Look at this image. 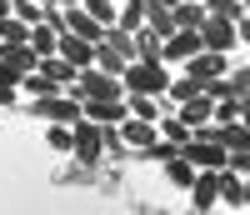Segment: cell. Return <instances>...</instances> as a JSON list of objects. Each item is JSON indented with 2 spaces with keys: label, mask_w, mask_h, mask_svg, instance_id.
<instances>
[{
  "label": "cell",
  "mask_w": 250,
  "mask_h": 215,
  "mask_svg": "<svg viewBox=\"0 0 250 215\" xmlns=\"http://www.w3.org/2000/svg\"><path fill=\"white\" fill-rule=\"evenodd\" d=\"M120 85H125V95H165L170 70H165V60H130L120 70Z\"/></svg>",
  "instance_id": "1"
},
{
  "label": "cell",
  "mask_w": 250,
  "mask_h": 215,
  "mask_svg": "<svg viewBox=\"0 0 250 215\" xmlns=\"http://www.w3.org/2000/svg\"><path fill=\"white\" fill-rule=\"evenodd\" d=\"M70 95H80V100H115V95H125V85H120V75H110V70L85 65V70H75Z\"/></svg>",
  "instance_id": "2"
},
{
  "label": "cell",
  "mask_w": 250,
  "mask_h": 215,
  "mask_svg": "<svg viewBox=\"0 0 250 215\" xmlns=\"http://www.w3.org/2000/svg\"><path fill=\"white\" fill-rule=\"evenodd\" d=\"M30 115H35V120H65V125H75L85 110H80V95H65V90H55V95H35Z\"/></svg>",
  "instance_id": "3"
},
{
  "label": "cell",
  "mask_w": 250,
  "mask_h": 215,
  "mask_svg": "<svg viewBox=\"0 0 250 215\" xmlns=\"http://www.w3.org/2000/svg\"><path fill=\"white\" fill-rule=\"evenodd\" d=\"M235 20H220V15H205V25H200V45L205 50H220V55H230L235 50Z\"/></svg>",
  "instance_id": "4"
},
{
  "label": "cell",
  "mask_w": 250,
  "mask_h": 215,
  "mask_svg": "<svg viewBox=\"0 0 250 215\" xmlns=\"http://www.w3.org/2000/svg\"><path fill=\"white\" fill-rule=\"evenodd\" d=\"M180 155L190 160L195 170H220L225 160H230V155H225L215 140H200V135H190V140H185V145H180Z\"/></svg>",
  "instance_id": "5"
},
{
  "label": "cell",
  "mask_w": 250,
  "mask_h": 215,
  "mask_svg": "<svg viewBox=\"0 0 250 215\" xmlns=\"http://www.w3.org/2000/svg\"><path fill=\"white\" fill-rule=\"evenodd\" d=\"M70 150H75V160L95 165V160H100V150H105V140H100V125L80 115V120H75V145H70Z\"/></svg>",
  "instance_id": "6"
},
{
  "label": "cell",
  "mask_w": 250,
  "mask_h": 215,
  "mask_svg": "<svg viewBox=\"0 0 250 215\" xmlns=\"http://www.w3.org/2000/svg\"><path fill=\"white\" fill-rule=\"evenodd\" d=\"M55 55H65L70 65H75V70H85V65H95V45H90V40H80V35H75L70 25L60 30V50H55Z\"/></svg>",
  "instance_id": "7"
},
{
  "label": "cell",
  "mask_w": 250,
  "mask_h": 215,
  "mask_svg": "<svg viewBox=\"0 0 250 215\" xmlns=\"http://www.w3.org/2000/svg\"><path fill=\"white\" fill-rule=\"evenodd\" d=\"M190 205H195V210L220 205V175H215V170H195V180H190Z\"/></svg>",
  "instance_id": "8"
},
{
  "label": "cell",
  "mask_w": 250,
  "mask_h": 215,
  "mask_svg": "<svg viewBox=\"0 0 250 215\" xmlns=\"http://www.w3.org/2000/svg\"><path fill=\"white\" fill-rule=\"evenodd\" d=\"M0 65H10L15 75H30L40 65V55H35L30 40H15V45H0Z\"/></svg>",
  "instance_id": "9"
},
{
  "label": "cell",
  "mask_w": 250,
  "mask_h": 215,
  "mask_svg": "<svg viewBox=\"0 0 250 215\" xmlns=\"http://www.w3.org/2000/svg\"><path fill=\"white\" fill-rule=\"evenodd\" d=\"M185 70H190V75H195V80L205 85L210 75H225L230 65H225V55H220V50H205V45H200V50H195L190 60H185Z\"/></svg>",
  "instance_id": "10"
},
{
  "label": "cell",
  "mask_w": 250,
  "mask_h": 215,
  "mask_svg": "<svg viewBox=\"0 0 250 215\" xmlns=\"http://www.w3.org/2000/svg\"><path fill=\"white\" fill-rule=\"evenodd\" d=\"M80 110H85V120H95V125H115V120L130 115L125 110V95H115V100H80Z\"/></svg>",
  "instance_id": "11"
},
{
  "label": "cell",
  "mask_w": 250,
  "mask_h": 215,
  "mask_svg": "<svg viewBox=\"0 0 250 215\" xmlns=\"http://www.w3.org/2000/svg\"><path fill=\"white\" fill-rule=\"evenodd\" d=\"M175 115H180L185 125H190V130H200V125H205V120L215 115V100H210V95L200 90V95H190V100H180V105H175Z\"/></svg>",
  "instance_id": "12"
},
{
  "label": "cell",
  "mask_w": 250,
  "mask_h": 215,
  "mask_svg": "<svg viewBox=\"0 0 250 215\" xmlns=\"http://www.w3.org/2000/svg\"><path fill=\"white\" fill-rule=\"evenodd\" d=\"M200 50V30H170L165 35V60H190Z\"/></svg>",
  "instance_id": "13"
},
{
  "label": "cell",
  "mask_w": 250,
  "mask_h": 215,
  "mask_svg": "<svg viewBox=\"0 0 250 215\" xmlns=\"http://www.w3.org/2000/svg\"><path fill=\"white\" fill-rule=\"evenodd\" d=\"M120 140H125V145H135V150H145V145L155 140V120H140V115H125V120H120Z\"/></svg>",
  "instance_id": "14"
},
{
  "label": "cell",
  "mask_w": 250,
  "mask_h": 215,
  "mask_svg": "<svg viewBox=\"0 0 250 215\" xmlns=\"http://www.w3.org/2000/svg\"><path fill=\"white\" fill-rule=\"evenodd\" d=\"M170 15H175V30H200L205 25V0H175Z\"/></svg>",
  "instance_id": "15"
},
{
  "label": "cell",
  "mask_w": 250,
  "mask_h": 215,
  "mask_svg": "<svg viewBox=\"0 0 250 215\" xmlns=\"http://www.w3.org/2000/svg\"><path fill=\"white\" fill-rule=\"evenodd\" d=\"M135 60H165V35L150 30V25H140L135 30Z\"/></svg>",
  "instance_id": "16"
},
{
  "label": "cell",
  "mask_w": 250,
  "mask_h": 215,
  "mask_svg": "<svg viewBox=\"0 0 250 215\" xmlns=\"http://www.w3.org/2000/svg\"><path fill=\"white\" fill-rule=\"evenodd\" d=\"M205 85L185 70V75H170V85H165V105H180V100H190V95H200Z\"/></svg>",
  "instance_id": "17"
},
{
  "label": "cell",
  "mask_w": 250,
  "mask_h": 215,
  "mask_svg": "<svg viewBox=\"0 0 250 215\" xmlns=\"http://www.w3.org/2000/svg\"><path fill=\"white\" fill-rule=\"evenodd\" d=\"M30 45H35V55H55L60 50V30L45 25V20H35V25H30Z\"/></svg>",
  "instance_id": "18"
},
{
  "label": "cell",
  "mask_w": 250,
  "mask_h": 215,
  "mask_svg": "<svg viewBox=\"0 0 250 215\" xmlns=\"http://www.w3.org/2000/svg\"><path fill=\"white\" fill-rule=\"evenodd\" d=\"M115 25L135 35V30L145 25V0H120V10H115Z\"/></svg>",
  "instance_id": "19"
},
{
  "label": "cell",
  "mask_w": 250,
  "mask_h": 215,
  "mask_svg": "<svg viewBox=\"0 0 250 215\" xmlns=\"http://www.w3.org/2000/svg\"><path fill=\"white\" fill-rule=\"evenodd\" d=\"M15 40H30V25L10 10V15H0V45H15Z\"/></svg>",
  "instance_id": "20"
},
{
  "label": "cell",
  "mask_w": 250,
  "mask_h": 215,
  "mask_svg": "<svg viewBox=\"0 0 250 215\" xmlns=\"http://www.w3.org/2000/svg\"><path fill=\"white\" fill-rule=\"evenodd\" d=\"M125 110L140 120H160V95H125Z\"/></svg>",
  "instance_id": "21"
},
{
  "label": "cell",
  "mask_w": 250,
  "mask_h": 215,
  "mask_svg": "<svg viewBox=\"0 0 250 215\" xmlns=\"http://www.w3.org/2000/svg\"><path fill=\"white\" fill-rule=\"evenodd\" d=\"M165 175H170V185H185V190H190V180H195V165L185 160V155H170V160H165Z\"/></svg>",
  "instance_id": "22"
},
{
  "label": "cell",
  "mask_w": 250,
  "mask_h": 215,
  "mask_svg": "<svg viewBox=\"0 0 250 215\" xmlns=\"http://www.w3.org/2000/svg\"><path fill=\"white\" fill-rule=\"evenodd\" d=\"M45 140H50V150H70V145H75V125H65V120H50Z\"/></svg>",
  "instance_id": "23"
},
{
  "label": "cell",
  "mask_w": 250,
  "mask_h": 215,
  "mask_svg": "<svg viewBox=\"0 0 250 215\" xmlns=\"http://www.w3.org/2000/svg\"><path fill=\"white\" fill-rule=\"evenodd\" d=\"M205 15H220V20H240V15H245V0H205Z\"/></svg>",
  "instance_id": "24"
},
{
  "label": "cell",
  "mask_w": 250,
  "mask_h": 215,
  "mask_svg": "<svg viewBox=\"0 0 250 215\" xmlns=\"http://www.w3.org/2000/svg\"><path fill=\"white\" fill-rule=\"evenodd\" d=\"M80 5H85L100 25H115V10H120V0H80Z\"/></svg>",
  "instance_id": "25"
},
{
  "label": "cell",
  "mask_w": 250,
  "mask_h": 215,
  "mask_svg": "<svg viewBox=\"0 0 250 215\" xmlns=\"http://www.w3.org/2000/svg\"><path fill=\"white\" fill-rule=\"evenodd\" d=\"M140 155H145V160H160V165H165V160H170V155H180V145H175V140H160V135H155L150 145L140 150Z\"/></svg>",
  "instance_id": "26"
},
{
  "label": "cell",
  "mask_w": 250,
  "mask_h": 215,
  "mask_svg": "<svg viewBox=\"0 0 250 215\" xmlns=\"http://www.w3.org/2000/svg\"><path fill=\"white\" fill-rule=\"evenodd\" d=\"M160 135H165V140H175V145H185L195 130H190V125H185L180 115H170V120H160Z\"/></svg>",
  "instance_id": "27"
},
{
  "label": "cell",
  "mask_w": 250,
  "mask_h": 215,
  "mask_svg": "<svg viewBox=\"0 0 250 215\" xmlns=\"http://www.w3.org/2000/svg\"><path fill=\"white\" fill-rule=\"evenodd\" d=\"M230 85H235V95H240V100H250V65L230 70Z\"/></svg>",
  "instance_id": "28"
},
{
  "label": "cell",
  "mask_w": 250,
  "mask_h": 215,
  "mask_svg": "<svg viewBox=\"0 0 250 215\" xmlns=\"http://www.w3.org/2000/svg\"><path fill=\"white\" fill-rule=\"evenodd\" d=\"M235 35H240V45H250V15H240V20H235Z\"/></svg>",
  "instance_id": "29"
},
{
  "label": "cell",
  "mask_w": 250,
  "mask_h": 215,
  "mask_svg": "<svg viewBox=\"0 0 250 215\" xmlns=\"http://www.w3.org/2000/svg\"><path fill=\"white\" fill-rule=\"evenodd\" d=\"M240 125L250 130V100H240Z\"/></svg>",
  "instance_id": "30"
},
{
  "label": "cell",
  "mask_w": 250,
  "mask_h": 215,
  "mask_svg": "<svg viewBox=\"0 0 250 215\" xmlns=\"http://www.w3.org/2000/svg\"><path fill=\"white\" fill-rule=\"evenodd\" d=\"M240 205H245V210H250V180H245V195H240Z\"/></svg>",
  "instance_id": "31"
},
{
  "label": "cell",
  "mask_w": 250,
  "mask_h": 215,
  "mask_svg": "<svg viewBox=\"0 0 250 215\" xmlns=\"http://www.w3.org/2000/svg\"><path fill=\"white\" fill-rule=\"evenodd\" d=\"M0 15H10V0H0Z\"/></svg>",
  "instance_id": "32"
},
{
  "label": "cell",
  "mask_w": 250,
  "mask_h": 215,
  "mask_svg": "<svg viewBox=\"0 0 250 215\" xmlns=\"http://www.w3.org/2000/svg\"><path fill=\"white\" fill-rule=\"evenodd\" d=\"M155 5H175V0H155Z\"/></svg>",
  "instance_id": "33"
},
{
  "label": "cell",
  "mask_w": 250,
  "mask_h": 215,
  "mask_svg": "<svg viewBox=\"0 0 250 215\" xmlns=\"http://www.w3.org/2000/svg\"><path fill=\"white\" fill-rule=\"evenodd\" d=\"M245 15H250V0H245Z\"/></svg>",
  "instance_id": "34"
}]
</instances>
